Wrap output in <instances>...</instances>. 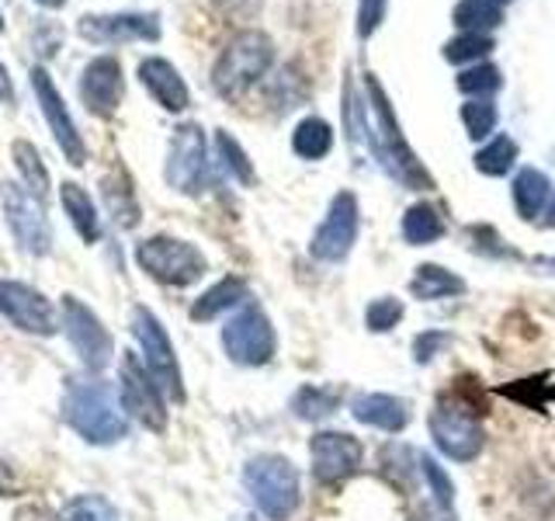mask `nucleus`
I'll list each match as a JSON object with an SVG mask.
<instances>
[{"label":"nucleus","instance_id":"14","mask_svg":"<svg viewBox=\"0 0 555 521\" xmlns=\"http://www.w3.org/2000/svg\"><path fill=\"white\" fill-rule=\"evenodd\" d=\"M31 87H35V98H39L42 104V115H46V126L52 132V139H56V147L63 150V156L74 167H83L87 161V147H83V136L77 129L74 115H69L63 94L56 91V84H52V77L46 74L42 66L31 69Z\"/></svg>","mask_w":555,"mask_h":521},{"label":"nucleus","instance_id":"11","mask_svg":"<svg viewBox=\"0 0 555 521\" xmlns=\"http://www.w3.org/2000/svg\"><path fill=\"white\" fill-rule=\"evenodd\" d=\"M0 320H8L11 327L31 338H52L56 330H63L52 300H46L35 285L11 282V278L0 282Z\"/></svg>","mask_w":555,"mask_h":521},{"label":"nucleus","instance_id":"8","mask_svg":"<svg viewBox=\"0 0 555 521\" xmlns=\"http://www.w3.org/2000/svg\"><path fill=\"white\" fill-rule=\"evenodd\" d=\"M60 323H63V334L66 341L74 344L77 358L83 361V369L101 372L104 365L112 361L115 352V341L108 334V327L98 320V313L80 303L77 295H63V306H60Z\"/></svg>","mask_w":555,"mask_h":521},{"label":"nucleus","instance_id":"1","mask_svg":"<svg viewBox=\"0 0 555 521\" xmlns=\"http://www.w3.org/2000/svg\"><path fill=\"white\" fill-rule=\"evenodd\" d=\"M63 417L87 445H115L126 439L129 414L104 379H69L63 393Z\"/></svg>","mask_w":555,"mask_h":521},{"label":"nucleus","instance_id":"15","mask_svg":"<svg viewBox=\"0 0 555 521\" xmlns=\"http://www.w3.org/2000/svg\"><path fill=\"white\" fill-rule=\"evenodd\" d=\"M83 42L118 46V42H156L160 39V17L121 11V14H83L77 22Z\"/></svg>","mask_w":555,"mask_h":521},{"label":"nucleus","instance_id":"39","mask_svg":"<svg viewBox=\"0 0 555 521\" xmlns=\"http://www.w3.org/2000/svg\"><path fill=\"white\" fill-rule=\"evenodd\" d=\"M410 521H459V518L451 514V508H444V504L424 500V504H416V508L410 511Z\"/></svg>","mask_w":555,"mask_h":521},{"label":"nucleus","instance_id":"31","mask_svg":"<svg viewBox=\"0 0 555 521\" xmlns=\"http://www.w3.org/2000/svg\"><path fill=\"white\" fill-rule=\"evenodd\" d=\"M455 22L473 31L493 28V25H500V4H493V0H462L455 11Z\"/></svg>","mask_w":555,"mask_h":521},{"label":"nucleus","instance_id":"40","mask_svg":"<svg viewBox=\"0 0 555 521\" xmlns=\"http://www.w3.org/2000/svg\"><path fill=\"white\" fill-rule=\"evenodd\" d=\"M448 344V334H421L413 341V352H416V361H430L438 355V347Z\"/></svg>","mask_w":555,"mask_h":521},{"label":"nucleus","instance_id":"37","mask_svg":"<svg viewBox=\"0 0 555 521\" xmlns=\"http://www.w3.org/2000/svg\"><path fill=\"white\" fill-rule=\"evenodd\" d=\"M490 49H493L490 39H482L479 31H468V35H462L459 42H451V46L444 49V56H448V60H455V63H462V60H479L482 52H490Z\"/></svg>","mask_w":555,"mask_h":521},{"label":"nucleus","instance_id":"30","mask_svg":"<svg viewBox=\"0 0 555 521\" xmlns=\"http://www.w3.org/2000/svg\"><path fill=\"white\" fill-rule=\"evenodd\" d=\"M56 521H118V511L112 500H104L98 494H80L66 504Z\"/></svg>","mask_w":555,"mask_h":521},{"label":"nucleus","instance_id":"13","mask_svg":"<svg viewBox=\"0 0 555 521\" xmlns=\"http://www.w3.org/2000/svg\"><path fill=\"white\" fill-rule=\"evenodd\" d=\"M167 185L181 195H202L208 185V153H205V136L198 126H181L170 139L167 153Z\"/></svg>","mask_w":555,"mask_h":521},{"label":"nucleus","instance_id":"12","mask_svg":"<svg viewBox=\"0 0 555 521\" xmlns=\"http://www.w3.org/2000/svg\"><path fill=\"white\" fill-rule=\"evenodd\" d=\"M309 459L320 486H340L361 469L364 445L347 431H320L309 442Z\"/></svg>","mask_w":555,"mask_h":521},{"label":"nucleus","instance_id":"36","mask_svg":"<svg viewBox=\"0 0 555 521\" xmlns=\"http://www.w3.org/2000/svg\"><path fill=\"white\" fill-rule=\"evenodd\" d=\"M503 80H500V69L496 66H476V69H468V74L459 77V87L465 94H490L496 91Z\"/></svg>","mask_w":555,"mask_h":521},{"label":"nucleus","instance_id":"28","mask_svg":"<svg viewBox=\"0 0 555 521\" xmlns=\"http://www.w3.org/2000/svg\"><path fill=\"white\" fill-rule=\"evenodd\" d=\"M337 404H340V393L330 386H302L292 396V410L295 417H302V421H323V417L337 410Z\"/></svg>","mask_w":555,"mask_h":521},{"label":"nucleus","instance_id":"7","mask_svg":"<svg viewBox=\"0 0 555 521\" xmlns=\"http://www.w3.org/2000/svg\"><path fill=\"white\" fill-rule=\"evenodd\" d=\"M222 347H225V355H230V361L247 365V369L268 365L278 352V334L268 320V313L260 306H243L236 317L225 320Z\"/></svg>","mask_w":555,"mask_h":521},{"label":"nucleus","instance_id":"9","mask_svg":"<svg viewBox=\"0 0 555 521\" xmlns=\"http://www.w3.org/2000/svg\"><path fill=\"white\" fill-rule=\"evenodd\" d=\"M0 208H4L17 247L35 257H46L52 251V226L39 195H31L25 185H0Z\"/></svg>","mask_w":555,"mask_h":521},{"label":"nucleus","instance_id":"41","mask_svg":"<svg viewBox=\"0 0 555 521\" xmlns=\"http://www.w3.org/2000/svg\"><path fill=\"white\" fill-rule=\"evenodd\" d=\"M0 101H4L8 109L17 101V94H14V80H11V74H8V66H4V63H0Z\"/></svg>","mask_w":555,"mask_h":521},{"label":"nucleus","instance_id":"2","mask_svg":"<svg viewBox=\"0 0 555 521\" xmlns=\"http://www.w3.org/2000/svg\"><path fill=\"white\" fill-rule=\"evenodd\" d=\"M243 486H247L250 500L268 521H288L299 511L302 486H299V469H295L285 456H254L243 466Z\"/></svg>","mask_w":555,"mask_h":521},{"label":"nucleus","instance_id":"35","mask_svg":"<svg viewBox=\"0 0 555 521\" xmlns=\"http://www.w3.org/2000/svg\"><path fill=\"white\" fill-rule=\"evenodd\" d=\"M421 476L427 480L434 500L444 504V508H451V504H455V483H451V476L430 456H421Z\"/></svg>","mask_w":555,"mask_h":521},{"label":"nucleus","instance_id":"22","mask_svg":"<svg viewBox=\"0 0 555 521\" xmlns=\"http://www.w3.org/2000/svg\"><path fill=\"white\" fill-rule=\"evenodd\" d=\"M548 178L542 170H534V167H525L514 178V208H517V216L520 219H534V216H542V208L548 202Z\"/></svg>","mask_w":555,"mask_h":521},{"label":"nucleus","instance_id":"44","mask_svg":"<svg viewBox=\"0 0 555 521\" xmlns=\"http://www.w3.org/2000/svg\"><path fill=\"white\" fill-rule=\"evenodd\" d=\"M0 31H4V11H0Z\"/></svg>","mask_w":555,"mask_h":521},{"label":"nucleus","instance_id":"42","mask_svg":"<svg viewBox=\"0 0 555 521\" xmlns=\"http://www.w3.org/2000/svg\"><path fill=\"white\" fill-rule=\"evenodd\" d=\"M11 483H14V480H11V469H8L4 462H0V491H11Z\"/></svg>","mask_w":555,"mask_h":521},{"label":"nucleus","instance_id":"24","mask_svg":"<svg viewBox=\"0 0 555 521\" xmlns=\"http://www.w3.org/2000/svg\"><path fill=\"white\" fill-rule=\"evenodd\" d=\"M410 292L416 295V300H448V295H459L465 292V282L459 275H451L444 271L441 265H421L413 275V282H410Z\"/></svg>","mask_w":555,"mask_h":521},{"label":"nucleus","instance_id":"34","mask_svg":"<svg viewBox=\"0 0 555 521\" xmlns=\"http://www.w3.org/2000/svg\"><path fill=\"white\" fill-rule=\"evenodd\" d=\"M462 122H465V129L473 139H486L496 126V109L490 101H468L462 109Z\"/></svg>","mask_w":555,"mask_h":521},{"label":"nucleus","instance_id":"20","mask_svg":"<svg viewBox=\"0 0 555 521\" xmlns=\"http://www.w3.org/2000/svg\"><path fill=\"white\" fill-rule=\"evenodd\" d=\"M60 205L63 213L74 223V230L83 243H98L101 240V216H98V205L94 199L77 181H63L60 185Z\"/></svg>","mask_w":555,"mask_h":521},{"label":"nucleus","instance_id":"23","mask_svg":"<svg viewBox=\"0 0 555 521\" xmlns=\"http://www.w3.org/2000/svg\"><path fill=\"white\" fill-rule=\"evenodd\" d=\"M11 161H14L17 174H22V185L31 191V195L46 199V195H49V188H52V181H49V170H46V164H42L39 147L28 143V139H14V143H11Z\"/></svg>","mask_w":555,"mask_h":521},{"label":"nucleus","instance_id":"5","mask_svg":"<svg viewBox=\"0 0 555 521\" xmlns=\"http://www.w3.org/2000/svg\"><path fill=\"white\" fill-rule=\"evenodd\" d=\"M430 439L448 459L473 462L482 452V424L473 404H465L459 396L438 399V407L430 410Z\"/></svg>","mask_w":555,"mask_h":521},{"label":"nucleus","instance_id":"16","mask_svg":"<svg viewBox=\"0 0 555 521\" xmlns=\"http://www.w3.org/2000/svg\"><path fill=\"white\" fill-rule=\"evenodd\" d=\"M358 226H361L358 199L351 191H340V195L330 202V213L320 223V230L312 233V243H309L312 257L330 260V265H334V260H344L358 240Z\"/></svg>","mask_w":555,"mask_h":521},{"label":"nucleus","instance_id":"10","mask_svg":"<svg viewBox=\"0 0 555 521\" xmlns=\"http://www.w3.org/2000/svg\"><path fill=\"white\" fill-rule=\"evenodd\" d=\"M118 399L132 421H139L150 431H167V399L164 390L156 386V379L146 372V365H139L135 355H126L118 365Z\"/></svg>","mask_w":555,"mask_h":521},{"label":"nucleus","instance_id":"27","mask_svg":"<svg viewBox=\"0 0 555 521\" xmlns=\"http://www.w3.org/2000/svg\"><path fill=\"white\" fill-rule=\"evenodd\" d=\"M101 195H104V205H108V213L115 216L118 226H135L139 223V202L132 195V185L121 178H104L101 181Z\"/></svg>","mask_w":555,"mask_h":521},{"label":"nucleus","instance_id":"29","mask_svg":"<svg viewBox=\"0 0 555 521\" xmlns=\"http://www.w3.org/2000/svg\"><path fill=\"white\" fill-rule=\"evenodd\" d=\"M517 161V143L511 136H496L493 143H486L479 153H476V167L482 174H490V178H503Z\"/></svg>","mask_w":555,"mask_h":521},{"label":"nucleus","instance_id":"21","mask_svg":"<svg viewBox=\"0 0 555 521\" xmlns=\"http://www.w3.org/2000/svg\"><path fill=\"white\" fill-rule=\"evenodd\" d=\"M243 300H247V282L243 278H222V282H216L208 292H202L195 306H191V320H216L219 313L240 306Z\"/></svg>","mask_w":555,"mask_h":521},{"label":"nucleus","instance_id":"46","mask_svg":"<svg viewBox=\"0 0 555 521\" xmlns=\"http://www.w3.org/2000/svg\"><path fill=\"white\" fill-rule=\"evenodd\" d=\"M545 265H548V268H555V257H552V260H545Z\"/></svg>","mask_w":555,"mask_h":521},{"label":"nucleus","instance_id":"38","mask_svg":"<svg viewBox=\"0 0 555 521\" xmlns=\"http://www.w3.org/2000/svg\"><path fill=\"white\" fill-rule=\"evenodd\" d=\"M382 11H386V0H361V14H358V31L372 35L382 22Z\"/></svg>","mask_w":555,"mask_h":521},{"label":"nucleus","instance_id":"43","mask_svg":"<svg viewBox=\"0 0 555 521\" xmlns=\"http://www.w3.org/2000/svg\"><path fill=\"white\" fill-rule=\"evenodd\" d=\"M35 4H42V8H49V11H56V8L66 4V0H35Z\"/></svg>","mask_w":555,"mask_h":521},{"label":"nucleus","instance_id":"4","mask_svg":"<svg viewBox=\"0 0 555 521\" xmlns=\"http://www.w3.org/2000/svg\"><path fill=\"white\" fill-rule=\"evenodd\" d=\"M135 265L143 268L153 282L173 285V289L195 285L208 271L205 254L195 243L178 240V237H150L143 243H135Z\"/></svg>","mask_w":555,"mask_h":521},{"label":"nucleus","instance_id":"19","mask_svg":"<svg viewBox=\"0 0 555 521\" xmlns=\"http://www.w3.org/2000/svg\"><path fill=\"white\" fill-rule=\"evenodd\" d=\"M351 414L358 417L361 424L369 428H378V431H403L410 424V404L399 396H389V393H364L351 404Z\"/></svg>","mask_w":555,"mask_h":521},{"label":"nucleus","instance_id":"32","mask_svg":"<svg viewBox=\"0 0 555 521\" xmlns=\"http://www.w3.org/2000/svg\"><path fill=\"white\" fill-rule=\"evenodd\" d=\"M216 147H219L222 164L230 167L233 178L243 181V185H250V181H254V167H250L247 153H243V147L236 143V139H233L230 132H219V136H216Z\"/></svg>","mask_w":555,"mask_h":521},{"label":"nucleus","instance_id":"6","mask_svg":"<svg viewBox=\"0 0 555 521\" xmlns=\"http://www.w3.org/2000/svg\"><path fill=\"white\" fill-rule=\"evenodd\" d=\"M132 338L139 344V352H143V365H146V372L156 379V386L164 390L167 399L181 404V399H184V379H181L178 355H173V344L167 338L164 323L156 320L146 306L132 309Z\"/></svg>","mask_w":555,"mask_h":521},{"label":"nucleus","instance_id":"3","mask_svg":"<svg viewBox=\"0 0 555 521\" xmlns=\"http://www.w3.org/2000/svg\"><path fill=\"white\" fill-rule=\"evenodd\" d=\"M271 60H274V46L268 35L240 31L219 52V60L212 66V87L222 98H236L268 74Z\"/></svg>","mask_w":555,"mask_h":521},{"label":"nucleus","instance_id":"45","mask_svg":"<svg viewBox=\"0 0 555 521\" xmlns=\"http://www.w3.org/2000/svg\"><path fill=\"white\" fill-rule=\"evenodd\" d=\"M548 223H552V226H555V205H552V219H548Z\"/></svg>","mask_w":555,"mask_h":521},{"label":"nucleus","instance_id":"18","mask_svg":"<svg viewBox=\"0 0 555 521\" xmlns=\"http://www.w3.org/2000/svg\"><path fill=\"white\" fill-rule=\"evenodd\" d=\"M139 80H143V87L153 94V101L160 104V109L167 112H184L188 109V84L181 80L178 66L167 63L164 56H150L139 63Z\"/></svg>","mask_w":555,"mask_h":521},{"label":"nucleus","instance_id":"17","mask_svg":"<svg viewBox=\"0 0 555 521\" xmlns=\"http://www.w3.org/2000/svg\"><path fill=\"white\" fill-rule=\"evenodd\" d=\"M121 91H126V80H121V66L115 56H94L80 69V84L77 94L83 101V109L98 115V118H112L121 104Z\"/></svg>","mask_w":555,"mask_h":521},{"label":"nucleus","instance_id":"33","mask_svg":"<svg viewBox=\"0 0 555 521\" xmlns=\"http://www.w3.org/2000/svg\"><path fill=\"white\" fill-rule=\"evenodd\" d=\"M399 320H403V303L392 300V295H382V300L369 303V309H364V323H369V330H375V334H386Z\"/></svg>","mask_w":555,"mask_h":521},{"label":"nucleus","instance_id":"26","mask_svg":"<svg viewBox=\"0 0 555 521\" xmlns=\"http://www.w3.org/2000/svg\"><path fill=\"white\" fill-rule=\"evenodd\" d=\"M330 147H334V132H330V126L323 118L299 122V129H295V136H292V150L299 153L302 161H320V156L330 153Z\"/></svg>","mask_w":555,"mask_h":521},{"label":"nucleus","instance_id":"25","mask_svg":"<svg viewBox=\"0 0 555 521\" xmlns=\"http://www.w3.org/2000/svg\"><path fill=\"white\" fill-rule=\"evenodd\" d=\"M444 237V219L438 216L434 205H413L403 216V240L413 247H427V243Z\"/></svg>","mask_w":555,"mask_h":521}]
</instances>
